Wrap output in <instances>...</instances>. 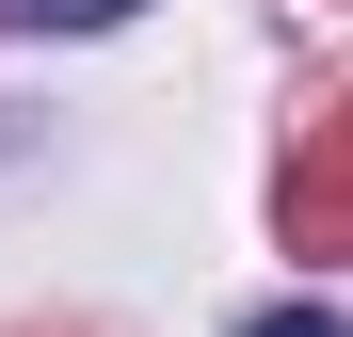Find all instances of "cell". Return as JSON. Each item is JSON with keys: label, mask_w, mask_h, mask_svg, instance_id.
<instances>
[{"label": "cell", "mask_w": 353, "mask_h": 337, "mask_svg": "<svg viewBox=\"0 0 353 337\" xmlns=\"http://www.w3.org/2000/svg\"><path fill=\"white\" fill-rule=\"evenodd\" d=\"M289 241H353V112L289 161Z\"/></svg>", "instance_id": "1"}, {"label": "cell", "mask_w": 353, "mask_h": 337, "mask_svg": "<svg viewBox=\"0 0 353 337\" xmlns=\"http://www.w3.org/2000/svg\"><path fill=\"white\" fill-rule=\"evenodd\" d=\"M112 17H145V0H0V32H112Z\"/></svg>", "instance_id": "2"}, {"label": "cell", "mask_w": 353, "mask_h": 337, "mask_svg": "<svg viewBox=\"0 0 353 337\" xmlns=\"http://www.w3.org/2000/svg\"><path fill=\"white\" fill-rule=\"evenodd\" d=\"M241 337H353V321H337V305H257Z\"/></svg>", "instance_id": "3"}]
</instances>
